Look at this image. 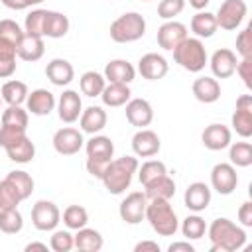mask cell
Here are the masks:
<instances>
[{"mask_svg":"<svg viewBox=\"0 0 252 252\" xmlns=\"http://www.w3.org/2000/svg\"><path fill=\"white\" fill-rule=\"evenodd\" d=\"M234 73H238V77L242 79L246 89H252V57H242L236 63Z\"/></svg>","mask_w":252,"mask_h":252,"instance_id":"681fc988","label":"cell"},{"mask_svg":"<svg viewBox=\"0 0 252 252\" xmlns=\"http://www.w3.org/2000/svg\"><path fill=\"white\" fill-rule=\"evenodd\" d=\"M69 26H71V22L65 14L55 12V10H47L45 12V22H43V37L59 39V37L67 35Z\"/></svg>","mask_w":252,"mask_h":252,"instance_id":"d4e9b609","label":"cell"},{"mask_svg":"<svg viewBox=\"0 0 252 252\" xmlns=\"http://www.w3.org/2000/svg\"><path fill=\"white\" fill-rule=\"evenodd\" d=\"M130 96H132L130 87L124 85V83H108V85H104V89L100 93V98H102L104 106H110V108L124 106L130 100Z\"/></svg>","mask_w":252,"mask_h":252,"instance_id":"83f0119b","label":"cell"},{"mask_svg":"<svg viewBox=\"0 0 252 252\" xmlns=\"http://www.w3.org/2000/svg\"><path fill=\"white\" fill-rule=\"evenodd\" d=\"M228 158L234 167H248L252 165V144L250 142H234L228 144Z\"/></svg>","mask_w":252,"mask_h":252,"instance_id":"8d00e7d4","label":"cell"},{"mask_svg":"<svg viewBox=\"0 0 252 252\" xmlns=\"http://www.w3.org/2000/svg\"><path fill=\"white\" fill-rule=\"evenodd\" d=\"M83 112V100L79 96L77 91L73 89H67L63 91V94L59 96L57 100V114H59V120L65 122V124H73L79 120Z\"/></svg>","mask_w":252,"mask_h":252,"instance_id":"4fadbf2b","label":"cell"},{"mask_svg":"<svg viewBox=\"0 0 252 252\" xmlns=\"http://www.w3.org/2000/svg\"><path fill=\"white\" fill-rule=\"evenodd\" d=\"M55 96L51 91L47 89H35L32 93H28V98H26V110L35 114V116H47L53 108H55Z\"/></svg>","mask_w":252,"mask_h":252,"instance_id":"44dd1931","label":"cell"},{"mask_svg":"<svg viewBox=\"0 0 252 252\" xmlns=\"http://www.w3.org/2000/svg\"><path fill=\"white\" fill-rule=\"evenodd\" d=\"M211 252H234L246 244V230L230 219L219 217L207 226Z\"/></svg>","mask_w":252,"mask_h":252,"instance_id":"6da1fadb","label":"cell"},{"mask_svg":"<svg viewBox=\"0 0 252 252\" xmlns=\"http://www.w3.org/2000/svg\"><path fill=\"white\" fill-rule=\"evenodd\" d=\"M45 12H47V10H41V8L32 10V12L26 16V22H24V33L43 37V22H45Z\"/></svg>","mask_w":252,"mask_h":252,"instance_id":"7bdbcfd3","label":"cell"},{"mask_svg":"<svg viewBox=\"0 0 252 252\" xmlns=\"http://www.w3.org/2000/svg\"><path fill=\"white\" fill-rule=\"evenodd\" d=\"M16 73V59H0V79H8Z\"/></svg>","mask_w":252,"mask_h":252,"instance_id":"f5cc1de1","label":"cell"},{"mask_svg":"<svg viewBox=\"0 0 252 252\" xmlns=\"http://www.w3.org/2000/svg\"><path fill=\"white\" fill-rule=\"evenodd\" d=\"M0 104H2V96H0Z\"/></svg>","mask_w":252,"mask_h":252,"instance_id":"94428289","label":"cell"},{"mask_svg":"<svg viewBox=\"0 0 252 252\" xmlns=\"http://www.w3.org/2000/svg\"><path fill=\"white\" fill-rule=\"evenodd\" d=\"M246 12H248V6L244 0H224L219 6V12L215 14L217 26L226 32H232L242 24Z\"/></svg>","mask_w":252,"mask_h":252,"instance_id":"ba28073f","label":"cell"},{"mask_svg":"<svg viewBox=\"0 0 252 252\" xmlns=\"http://www.w3.org/2000/svg\"><path fill=\"white\" fill-rule=\"evenodd\" d=\"M165 173H167V167H165L163 161H159V159H148V161L142 163V167L138 171V177H140V183L146 187V185H150L152 181L159 179Z\"/></svg>","mask_w":252,"mask_h":252,"instance_id":"f35d334b","label":"cell"},{"mask_svg":"<svg viewBox=\"0 0 252 252\" xmlns=\"http://www.w3.org/2000/svg\"><path fill=\"white\" fill-rule=\"evenodd\" d=\"M49 248L53 252H69L75 248V238L69 230H53L49 238Z\"/></svg>","mask_w":252,"mask_h":252,"instance_id":"f6af8a7d","label":"cell"},{"mask_svg":"<svg viewBox=\"0 0 252 252\" xmlns=\"http://www.w3.org/2000/svg\"><path fill=\"white\" fill-rule=\"evenodd\" d=\"M146 20L138 12H126L110 24V39L116 43H132L144 37Z\"/></svg>","mask_w":252,"mask_h":252,"instance_id":"5b68a950","label":"cell"},{"mask_svg":"<svg viewBox=\"0 0 252 252\" xmlns=\"http://www.w3.org/2000/svg\"><path fill=\"white\" fill-rule=\"evenodd\" d=\"M187 37V26L175 20H165L158 28V45L165 51H173Z\"/></svg>","mask_w":252,"mask_h":252,"instance_id":"7c38bea8","label":"cell"},{"mask_svg":"<svg viewBox=\"0 0 252 252\" xmlns=\"http://www.w3.org/2000/svg\"><path fill=\"white\" fill-rule=\"evenodd\" d=\"M106 120H108V116H106V110L102 106H89L81 112L79 126L87 134H98L106 126Z\"/></svg>","mask_w":252,"mask_h":252,"instance_id":"cb8c5ba5","label":"cell"},{"mask_svg":"<svg viewBox=\"0 0 252 252\" xmlns=\"http://www.w3.org/2000/svg\"><path fill=\"white\" fill-rule=\"evenodd\" d=\"M134 77H136V69L126 59H112L104 67V79L108 83H124V85H130L134 81Z\"/></svg>","mask_w":252,"mask_h":252,"instance_id":"7402d4cb","label":"cell"},{"mask_svg":"<svg viewBox=\"0 0 252 252\" xmlns=\"http://www.w3.org/2000/svg\"><path fill=\"white\" fill-rule=\"evenodd\" d=\"M167 71H169V65L165 57L159 53H146L138 61V73L146 81H159L167 75Z\"/></svg>","mask_w":252,"mask_h":252,"instance_id":"5bb4252c","label":"cell"},{"mask_svg":"<svg viewBox=\"0 0 252 252\" xmlns=\"http://www.w3.org/2000/svg\"><path fill=\"white\" fill-rule=\"evenodd\" d=\"M142 2H150V0H142Z\"/></svg>","mask_w":252,"mask_h":252,"instance_id":"6125c7cd","label":"cell"},{"mask_svg":"<svg viewBox=\"0 0 252 252\" xmlns=\"http://www.w3.org/2000/svg\"><path fill=\"white\" fill-rule=\"evenodd\" d=\"M28 110L22 108V104H8L2 112V124L4 126H16V128H28Z\"/></svg>","mask_w":252,"mask_h":252,"instance_id":"60d3db41","label":"cell"},{"mask_svg":"<svg viewBox=\"0 0 252 252\" xmlns=\"http://www.w3.org/2000/svg\"><path fill=\"white\" fill-rule=\"evenodd\" d=\"M173 61L189 73H199L209 63V57H207V49L199 37H185L173 49Z\"/></svg>","mask_w":252,"mask_h":252,"instance_id":"277c9868","label":"cell"},{"mask_svg":"<svg viewBox=\"0 0 252 252\" xmlns=\"http://www.w3.org/2000/svg\"><path fill=\"white\" fill-rule=\"evenodd\" d=\"M63 222L69 230H79L83 226H87L89 222V213L85 207L81 205H69L65 211H63Z\"/></svg>","mask_w":252,"mask_h":252,"instance_id":"ab89813d","label":"cell"},{"mask_svg":"<svg viewBox=\"0 0 252 252\" xmlns=\"http://www.w3.org/2000/svg\"><path fill=\"white\" fill-rule=\"evenodd\" d=\"M236 53L240 57H252V24H248L236 35Z\"/></svg>","mask_w":252,"mask_h":252,"instance_id":"7dc6e473","label":"cell"},{"mask_svg":"<svg viewBox=\"0 0 252 252\" xmlns=\"http://www.w3.org/2000/svg\"><path fill=\"white\" fill-rule=\"evenodd\" d=\"M159 236H173L179 228L177 215L167 199H150L144 217Z\"/></svg>","mask_w":252,"mask_h":252,"instance_id":"3957f363","label":"cell"},{"mask_svg":"<svg viewBox=\"0 0 252 252\" xmlns=\"http://www.w3.org/2000/svg\"><path fill=\"white\" fill-rule=\"evenodd\" d=\"M126 120L136 128H146L154 120V108L146 98H130L126 102Z\"/></svg>","mask_w":252,"mask_h":252,"instance_id":"e0dca14e","label":"cell"},{"mask_svg":"<svg viewBox=\"0 0 252 252\" xmlns=\"http://www.w3.org/2000/svg\"><path fill=\"white\" fill-rule=\"evenodd\" d=\"M236 63H238L236 53H234L232 49H226V47L217 49V51L211 55V61H209L215 79H228L230 75H234Z\"/></svg>","mask_w":252,"mask_h":252,"instance_id":"2e32d148","label":"cell"},{"mask_svg":"<svg viewBox=\"0 0 252 252\" xmlns=\"http://www.w3.org/2000/svg\"><path fill=\"white\" fill-rule=\"evenodd\" d=\"M146 207H148L146 193L132 191L122 199V203L118 207V215L126 224H140L146 217Z\"/></svg>","mask_w":252,"mask_h":252,"instance_id":"52a82bcc","label":"cell"},{"mask_svg":"<svg viewBox=\"0 0 252 252\" xmlns=\"http://www.w3.org/2000/svg\"><path fill=\"white\" fill-rule=\"evenodd\" d=\"M134 252H159V244L154 240H142L134 246Z\"/></svg>","mask_w":252,"mask_h":252,"instance_id":"11a10c76","label":"cell"},{"mask_svg":"<svg viewBox=\"0 0 252 252\" xmlns=\"http://www.w3.org/2000/svg\"><path fill=\"white\" fill-rule=\"evenodd\" d=\"M45 53V45H43V37L39 35H30V33H24V37L20 39L18 43V51L16 55L24 61H37L41 59Z\"/></svg>","mask_w":252,"mask_h":252,"instance_id":"484cf974","label":"cell"},{"mask_svg":"<svg viewBox=\"0 0 252 252\" xmlns=\"http://www.w3.org/2000/svg\"><path fill=\"white\" fill-rule=\"evenodd\" d=\"M26 136V128H16V126H0V146L6 150L8 146L16 144Z\"/></svg>","mask_w":252,"mask_h":252,"instance_id":"c3c4849f","label":"cell"},{"mask_svg":"<svg viewBox=\"0 0 252 252\" xmlns=\"http://www.w3.org/2000/svg\"><path fill=\"white\" fill-rule=\"evenodd\" d=\"M230 124L240 138L246 140L252 136V94H240L236 98V108Z\"/></svg>","mask_w":252,"mask_h":252,"instance_id":"9c48e42d","label":"cell"},{"mask_svg":"<svg viewBox=\"0 0 252 252\" xmlns=\"http://www.w3.org/2000/svg\"><path fill=\"white\" fill-rule=\"evenodd\" d=\"M6 179L14 185V189L18 191V195L22 197V201H26L32 193H33V177L28 173V171H22V169H14L6 175Z\"/></svg>","mask_w":252,"mask_h":252,"instance_id":"e575fe53","label":"cell"},{"mask_svg":"<svg viewBox=\"0 0 252 252\" xmlns=\"http://www.w3.org/2000/svg\"><path fill=\"white\" fill-rule=\"evenodd\" d=\"M28 85L24 81H6L0 89V96L6 104H24L26 98H28Z\"/></svg>","mask_w":252,"mask_h":252,"instance_id":"4dcf8cb0","label":"cell"},{"mask_svg":"<svg viewBox=\"0 0 252 252\" xmlns=\"http://www.w3.org/2000/svg\"><path fill=\"white\" fill-rule=\"evenodd\" d=\"M22 203V197L14 189V185L4 177L0 181V209H16Z\"/></svg>","mask_w":252,"mask_h":252,"instance_id":"ee69618b","label":"cell"},{"mask_svg":"<svg viewBox=\"0 0 252 252\" xmlns=\"http://www.w3.org/2000/svg\"><path fill=\"white\" fill-rule=\"evenodd\" d=\"M30 2V6H37V4H41L43 0H28Z\"/></svg>","mask_w":252,"mask_h":252,"instance_id":"91938a15","label":"cell"},{"mask_svg":"<svg viewBox=\"0 0 252 252\" xmlns=\"http://www.w3.org/2000/svg\"><path fill=\"white\" fill-rule=\"evenodd\" d=\"M238 185V175H236V167L232 163H217L211 169V187L219 193V195H230Z\"/></svg>","mask_w":252,"mask_h":252,"instance_id":"8fae6325","label":"cell"},{"mask_svg":"<svg viewBox=\"0 0 252 252\" xmlns=\"http://www.w3.org/2000/svg\"><path fill=\"white\" fill-rule=\"evenodd\" d=\"M238 220L242 226H252V203L250 201H244L238 209Z\"/></svg>","mask_w":252,"mask_h":252,"instance_id":"816d5d0a","label":"cell"},{"mask_svg":"<svg viewBox=\"0 0 252 252\" xmlns=\"http://www.w3.org/2000/svg\"><path fill=\"white\" fill-rule=\"evenodd\" d=\"M193 96L199 100V102H205V104H213L220 98V85L215 77H199L193 81Z\"/></svg>","mask_w":252,"mask_h":252,"instance_id":"603a6c76","label":"cell"},{"mask_svg":"<svg viewBox=\"0 0 252 252\" xmlns=\"http://www.w3.org/2000/svg\"><path fill=\"white\" fill-rule=\"evenodd\" d=\"M132 150L138 158H152L161 150L159 136L150 128H140L132 136Z\"/></svg>","mask_w":252,"mask_h":252,"instance_id":"9a60e30c","label":"cell"},{"mask_svg":"<svg viewBox=\"0 0 252 252\" xmlns=\"http://www.w3.org/2000/svg\"><path fill=\"white\" fill-rule=\"evenodd\" d=\"M59 220H61V211H59V207L53 201L39 199L32 207V224L37 230H41V232L55 230Z\"/></svg>","mask_w":252,"mask_h":252,"instance_id":"8992f818","label":"cell"},{"mask_svg":"<svg viewBox=\"0 0 252 252\" xmlns=\"http://www.w3.org/2000/svg\"><path fill=\"white\" fill-rule=\"evenodd\" d=\"M183 8H185V0H159L158 16L163 20H173L183 12Z\"/></svg>","mask_w":252,"mask_h":252,"instance_id":"bcb514c9","label":"cell"},{"mask_svg":"<svg viewBox=\"0 0 252 252\" xmlns=\"http://www.w3.org/2000/svg\"><path fill=\"white\" fill-rule=\"evenodd\" d=\"M189 28H191V32L195 33V37H199V39H203V37H205V39H207V37H213L215 32L219 30L215 14H211V12H207V10H199V12L191 18Z\"/></svg>","mask_w":252,"mask_h":252,"instance_id":"4316f807","label":"cell"},{"mask_svg":"<svg viewBox=\"0 0 252 252\" xmlns=\"http://www.w3.org/2000/svg\"><path fill=\"white\" fill-rule=\"evenodd\" d=\"M24 228V217L16 209H0V230L6 234H18Z\"/></svg>","mask_w":252,"mask_h":252,"instance_id":"74e56055","label":"cell"},{"mask_svg":"<svg viewBox=\"0 0 252 252\" xmlns=\"http://www.w3.org/2000/svg\"><path fill=\"white\" fill-rule=\"evenodd\" d=\"M53 148L57 154L61 156H75L83 150L85 146V140H83V134L81 130L77 128H71V126H63L59 128L55 134H53Z\"/></svg>","mask_w":252,"mask_h":252,"instance_id":"30bf717a","label":"cell"},{"mask_svg":"<svg viewBox=\"0 0 252 252\" xmlns=\"http://www.w3.org/2000/svg\"><path fill=\"white\" fill-rule=\"evenodd\" d=\"M183 203L193 213L205 211L209 207V203H211V187L207 183H203V181L189 183V187L185 189V195H183Z\"/></svg>","mask_w":252,"mask_h":252,"instance_id":"ac0fdd59","label":"cell"},{"mask_svg":"<svg viewBox=\"0 0 252 252\" xmlns=\"http://www.w3.org/2000/svg\"><path fill=\"white\" fill-rule=\"evenodd\" d=\"M87 158H98V159H112L114 156V144L108 136L93 134V138L85 144Z\"/></svg>","mask_w":252,"mask_h":252,"instance_id":"f546056e","label":"cell"},{"mask_svg":"<svg viewBox=\"0 0 252 252\" xmlns=\"http://www.w3.org/2000/svg\"><path fill=\"white\" fill-rule=\"evenodd\" d=\"M230 138H232L230 128L224 126V124H209V126L203 130V134H201L203 146H205L207 150H211V152H220V150L228 148Z\"/></svg>","mask_w":252,"mask_h":252,"instance_id":"d6986e66","label":"cell"},{"mask_svg":"<svg viewBox=\"0 0 252 252\" xmlns=\"http://www.w3.org/2000/svg\"><path fill=\"white\" fill-rule=\"evenodd\" d=\"M211 0H189V6L195 8V10H205L209 6Z\"/></svg>","mask_w":252,"mask_h":252,"instance_id":"680465c9","label":"cell"},{"mask_svg":"<svg viewBox=\"0 0 252 252\" xmlns=\"http://www.w3.org/2000/svg\"><path fill=\"white\" fill-rule=\"evenodd\" d=\"M79 85H81V93L85 96L93 98V96H100V93L106 85V79H104V75H100L96 71H87V73L81 75Z\"/></svg>","mask_w":252,"mask_h":252,"instance_id":"836d02e7","label":"cell"},{"mask_svg":"<svg viewBox=\"0 0 252 252\" xmlns=\"http://www.w3.org/2000/svg\"><path fill=\"white\" fill-rule=\"evenodd\" d=\"M108 161H110V159L87 158V161H85V167H87V171H89L93 177H96V179H102V175H104V171H106V165H108Z\"/></svg>","mask_w":252,"mask_h":252,"instance_id":"f907efd6","label":"cell"},{"mask_svg":"<svg viewBox=\"0 0 252 252\" xmlns=\"http://www.w3.org/2000/svg\"><path fill=\"white\" fill-rule=\"evenodd\" d=\"M146 191V197H148V201L150 199H171L173 195H175V181L165 173V175H161L159 179H156V181H152L150 185H146L144 187Z\"/></svg>","mask_w":252,"mask_h":252,"instance_id":"d6a6232c","label":"cell"},{"mask_svg":"<svg viewBox=\"0 0 252 252\" xmlns=\"http://www.w3.org/2000/svg\"><path fill=\"white\" fill-rule=\"evenodd\" d=\"M6 154H8V158L12 159V161H16V163H30L33 158H35V146H33V142L28 138V134L22 138V140H18L16 144H12V146H8L6 148Z\"/></svg>","mask_w":252,"mask_h":252,"instance_id":"1f68e13d","label":"cell"},{"mask_svg":"<svg viewBox=\"0 0 252 252\" xmlns=\"http://www.w3.org/2000/svg\"><path fill=\"white\" fill-rule=\"evenodd\" d=\"M167 250L169 252H195V246L189 240H179V242H171Z\"/></svg>","mask_w":252,"mask_h":252,"instance_id":"db71d44e","label":"cell"},{"mask_svg":"<svg viewBox=\"0 0 252 252\" xmlns=\"http://www.w3.org/2000/svg\"><path fill=\"white\" fill-rule=\"evenodd\" d=\"M73 238H75V248L81 252H98L104 244L102 234L94 228H89V226L79 228L77 234H73Z\"/></svg>","mask_w":252,"mask_h":252,"instance_id":"f1b7e54d","label":"cell"},{"mask_svg":"<svg viewBox=\"0 0 252 252\" xmlns=\"http://www.w3.org/2000/svg\"><path fill=\"white\" fill-rule=\"evenodd\" d=\"M181 234L187 238V240H199L207 234V222L203 217H199L197 213L195 215H187L181 222Z\"/></svg>","mask_w":252,"mask_h":252,"instance_id":"d590c367","label":"cell"},{"mask_svg":"<svg viewBox=\"0 0 252 252\" xmlns=\"http://www.w3.org/2000/svg\"><path fill=\"white\" fill-rule=\"evenodd\" d=\"M136 171H138V159L134 156H122V158L108 161L106 171L100 181L104 183L110 195H122L130 187Z\"/></svg>","mask_w":252,"mask_h":252,"instance_id":"7a4b0ae2","label":"cell"},{"mask_svg":"<svg viewBox=\"0 0 252 252\" xmlns=\"http://www.w3.org/2000/svg\"><path fill=\"white\" fill-rule=\"evenodd\" d=\"M45 77L55 87H67L75 79V69L67 59L57 57V59H51L45 65Z\"/></svg>","mask_w":252,"mask_h":252,"instance_id":"ffe728a7","label":"cell"},{"mask_svg":"<svg viewBox=\"0 0 252 252\" xmlns=\"http://www.w3.org/2000/svg\"><path fill=\"white\" fill-rule=\"evenodd\" d=\"M0 2L10 10H26V8H30L28 0H0Z\"/></svg>","mask_w":252,"mask_h":252,"instance_id":"9f6ffc18","label":"cell"},{"mask_svg":"<svg viewBox=\"0 0 252 252\" xmlns=\"http://www.w3.org/2000/svg\"><path fill=\"white\" fill-rule=\"evenodd\" d=\"M22 37H24V30L14 20H0V41L16 45V51H18V43Z\"/></svg>","mask_w":252,"mask_h":252,"instance_id":"b9f144b4","label":"cell"},{"mask_svg":"<svg viewBox=\"0 0 252 252\" xmlns=\"http://www.w3.org/2000/svg\"><path fill=\"white\" fill-rule=\"evenodd\" d=\"M47 244L45 242H30V244H26V252H32V250H41V252H47Z\"/></svg>","mask_w":252,"mask_h":252,"instance_id":"6f0895ef","label":"cell"}]
</instances>
